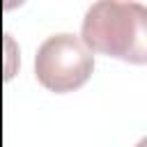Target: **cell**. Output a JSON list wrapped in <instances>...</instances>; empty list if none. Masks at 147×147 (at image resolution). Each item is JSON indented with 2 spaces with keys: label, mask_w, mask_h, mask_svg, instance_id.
I'll list each match as a JSON object with an SVG mask.
<instances>
[{
  "label": "cell",
  "mask_w": 147,
  "mask_h": 147,
  "mask_svg": "<svg viewBox=\"0 0 147 147\" xmlns=\"http://www.w3.org/2000/svg\"><path fill=\"white\" fill-rule=\"evenodd\" d=\"M83 46L124 62H147V9L140 2L101 0L83 21Z\"/></svg>",
  "instance_id": "1"
},
{
  "label": "cell",
  "mask_w": 147,
  "mask_h": 147,
  "mask_svg": "<svg viewBox=\"0 0 147 147\" xmlns=\"http://www.w3.org/2000/svg\"><path fill=\"white\" fill-rule=\"evenodd\" d=\"M94 57L74 34H53L48 37L34 55V76L37 80L57 94L74 92L92 76Z\"/></svg>",
  "instance_id": "2"
}]
</instances>
